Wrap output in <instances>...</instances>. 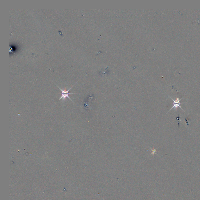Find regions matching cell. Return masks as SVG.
I'll return each mask as SVG.
<instances>
[{
  "label": "cell",
  "instance_id": "7a4b0ae2",
  "mask_svg": "<svg viewBox=\"0 0 200 200\" xmlns=\"http://www.w3.org/2000/svg\"><path fill=\"white\" fill-rule=\"evenodd\" d=\"M170 98H171L173 101V106L170 109V110L169 111L171 110H172V109H173V108L177 109L178 107H179L182 110H183V109L180 106V104H181V103H180V101L182 99V98H181V99H179V98L177 97L176 100H174V99H173L172 98L170 97Z\"/></svg>",
  "mask_w": 200,
  "mask_h": 200
},
{
  "label": "cell",
  "instance_id": "6da1fadb",
  "mask_svg": "<svg viewBox=\"0 0 200 200\" xmlns=\"http://www.w3.org/2000/svg\"><path fill=\"white\" fill-rule=\"evenodd\" d=\"M57 86V87L59 88V89H60V90L62 91V96H61L60 98H59V100H60L62 99L64 100V99H65L66 97H68L69 99L71 100L73 102H74L72 100V99L69 96V95H70V94H75L74 93H69V91L70 90V89L72 88V87L69 88L68 90H62V89H61L58 86Z\"/></svg>",
  "mask_w": 200,
  "mask_h": 200
}]
</instances>
